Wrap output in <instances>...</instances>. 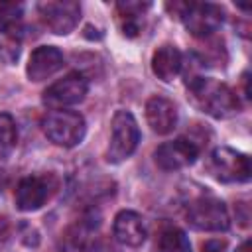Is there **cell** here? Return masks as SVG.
Returning <instances> with one entry per match:
<instances>
[{
    "label": "cell",
    "mask_w": 252,
    "mask_h": 252,
    "mask_svg": "<svg viewBox=\"0 0 252 252\" xmlns=\"http://www.w3.org/2000/svg\"><path fill=\"white\" fill-rule=\"evenodd\" d=\"M189 96L203 112H207L213 118H228L240 110V100L236 93L211 77H193L187 79Z\"/></svg>",
    "instance_id": "1"
},
{
    "label": "cell",
    "mask_w": 252,
    "mask_h": 252,
    "mask_svg": "<svg viewBox=\"0 0 252 252\" xmlns=\"http://www.w3.org/2000/svg\"><path fill=\"white\" fill-rule=\"evenodd\" d=\"M41 128L43 134L61 148H73L77 144H81V140L85 138V118L83 114L75 112V110H61L55 108L51 112H47L41 120Z\"/></svg>",
    "instance_id": "2"
},
{
    "label": "cell",
    "mask_w": 252,
    "mask_h": 252,
    "mask_svg": "<svg viewBox=\"0 0 252 252\" xmlns=\"http://www.w3.org/2000/svg\"><path fill=\"white\" fill-rule=\"evenodd\" d=\"M177 16L181 18L187 32L195 37H205L217 32L224 20V12L220 6L211 2H189V4H173Z\"/></svg>",
    "instance_id": "3"
},
{
    "label": "cell",
    "mask_w": 252,
    "mask_h": 252,
    "mask_svg": "<svg viewBox=\"0 0 252 252\" xmlns=\"http://www.w3.org/2000/svg\"><path fill=\"white\" fill-rule=\"evenodd\" d=\"M209 173L222 183H244L250 179V159L228 146L215 148L207 161Z\"/></svg>",
    "instance_id": "4"
},
{
    "label": "cell",
    "mask_w": 252,
    "mask_h": 252,
    "mask_svg": "<svg viewBox=\"0 0 252 252\" xmlns=\"http://www.w3.org/2000/svg\"><path fill=\"white\" fill-rule=\"evenodd\" d=\"M140 142V128L128 110H118L112 116V134L106 150V161L120 163L134 154Z\"/></svg>",
    "instance_id": "5"
},
{
    "label": "cell",
    "mask_w": 252,
    "mask_h": 252,
    "mask_svg": "<svg viewBox=\"0 0 252 252\" xmlns=\"http://www.w3.org/2000/svg\"><path fill=\"white\" fill-rule=\"evenodd\" d=\"M187 222L199 230H209V232H220L226 230L230 224L228 211L222 201L215 197H199L189 203L187 207Z\"/></svg>",
    "instance_id": "6"
},
{
    "label": "cell",
    "mask_w": 252,
    "mask_h": 252,
    "mask_svg": "<svg viewBox=\"0 0 252 252\" xmlns=\"http://www.w3.org/2000/svg\"><path fill=\"white\" fill-rule=\"evenodd\" d=\"M37 12L47 30L57 35H65L75 30L81 18V6L73 0H49L37 6Z\"/></svg>",
    "instance_id": "7"
},
{
    "label": "cell",
    "mask_w": 252,
    "mask_h": 252,
    "mask_svg": "<svg viewBox=\"0 0 252 252\" xmlns=\"http://www.w3.org/2000/svg\"><path fill=\"white\" fill-rule=\"evenodd\" d=\"M89 85L87 79L81 73H69L67 77L59 79L57 83H53L51 87L45 89L43 93V100L49 106L61 108V106H71L81 102L87 96Z\"/></svg>",
    "instance_id": "8"
},
{
    "label": "cell",
    "mask_w": 252,
    "mask_h": 252,
    "mask_svg": "<svg viewBox=\"0 0 252 252\" xmlns=\"http://www.w3.org/2000/svg\"><path fill=\"white\" fill-rule=\"evenodd\" d=\"M199 156V148L185 138H175L171 142H163L161 146H158L154 159L158 163V167H161L163 171H175L181 167L191 165Z\"/></svg>",
    "instance_id": "9"
},
{
    "label": "cell",
    "mask_w": 252,
    "mask_h": 252,
    "mask_svg": "<svg viewBox=\"0 0 252 252\" xmlns=\"http://www.w3.org/2000/svg\"><path fill=\"white\" fill-rule=\"evenodd\" d=\"M51 195V181L45 175H30L24 177L16 187V207L24 213L37 211L45 205V201Z\"/></svg>",
    "instance_id": "10"
},
{
    "label": "cell",
    "mask_w": 252,
    "mask_h": 252,
    "mask_svg": "<svg viewBox=\"0 0 252 252\" xmlns=\"http://www.w3.org/2000/svg\"><path fill=\"white\" fill-rule=\"evenodd\" d=\"M61 67H63V53L53 45H41L32 51L26 73L30 81L39 83L51 77L53 73H57Z\"/></svg>",
    "instance_id": "11"
},
{
    "label": "cell",
    "mask_w": 252,
    "mask_h": 252,
    "mask_svg": "<svg viewBox=\"0 0 252 252\" xmlns=\"http://www.w3.org/2000/svg\"><path fill=\"white\" fill-rule=\"evenodd\" d=\"M112 234L124 246H130V248L142 246L146 240V226H144L142 217L134 211H120L114 217Z\"/></svg>",
    "instance_id": "12"
},
{
    "label": "cell",
    "mask_w": 252,
    "mask_h": 252,
    "mask_svg": "<svg viewBox=\"0 0 252 252\" xmlns=\"http://www.w3.org/2000/svg\"><path fill=\"white\" fill-rule=\"evenodd\" d=\"M146 120L156 134H169L177 124V108L165 96H152L146 102Z\"/></svg>",
    "instance_id": "13"
},
{
    "label": "cell",
    "mask_w": 252,
    "mask_h": 252,
    "mask_svg": "<svg viewBox=\"0 0 252 252\" xmlns=\"http://www.w3.org/2000/svg\"><path fill=\"white\" fill-rule=\"evenodd\" d=\"M181 65H183V59H181L179 49L175 45H169V43L158 47L154 57H152V71L163 83L173 81L179 75Z\"/></svg>",
    "instance_id": "14"
},
{
    "label": "cell",
    "mask_w": 252,
    "mask_h": 252,
    "mask_svg": "<svg viewBox=\"0 0 252 252\" xmlns=\"http://www.w3.org/2000/svg\"><path fill=\"white\" fill-rule=\"evenodd\" d=\"M158 252H191L189 238L177 226H165L156 240Z\"/></svg>",
    "instance_id": "15"
},
{
    "label": "cell",
    "mask_w": 252,
    "mask_h": 252,
    "mask_svg": "<svg viewBox=\"0 0 252 252\" xmlns=\"http://www.w3.org/2000/svg\"><path fill=\"white\" fill-rule=\"evenodd\" d=\"M150 4L146 2H118L116 4V10H118V16L124 20V33L126 35H134L138 32V16L144 14V10H148Z\"/></svg>",
    "instance_id": "16"
},
{
    "label": "cell",
    "mask_w": 252,
    "mask_h": 252,
    "mask_svg": "<svg viewBox=\"0 0 252 252\" xmlns=\"http://www.w3.org/2000/svg\"><path fill=\"white\" fill-rule=\"evenodd\" d=\"M24 14V6L16 2H0V30L10 32L14 26L20 24Z\"/></svg>",
    "instance_id": "17"
},
{
    "label": "cell",
    "mask_w": 252,
    "mask_h": 252,
    "mask_svg": "<svg viewBox=\"0 0 252 252\" xmlns=\"http://www.w3.org/2000/svg\"><path fill=\"white\" fill-rule=\"evenodd\" d=\"M16 140H18V130L14 118L6 112H0V150L14 148Z\"/></svg>",
    "instance_id": "18"
},
{
    "label": "cell",
    "mask_w": 252,
    "mask_h": 252,
    "mask_svg": "<svg viewBox=\"0 0 252 252\" xmlns=\"http://www.w3.org/2000/svg\"><path fill=\"white\" fill-rule=\"evenodd\" d=\"M201 248H203V252H224L226 250V242L219 240V238H213V240H207Z\"/></svg>",
    "instance_id": "19"
}]
</instances>
